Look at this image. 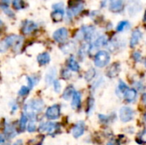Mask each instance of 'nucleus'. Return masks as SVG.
<instances>
[{
  "label": "nucleus",
  "instance_id": "nucleus-1",
  "mask_svg": "<svg viewBox=\"0 0 146 145\" xmlns=\"http://www.w3.org/2000/svg\"><path fill=\"white\" fill-rule=\"evenodd\" d=\"M44 108V103L43 100L36 98L31 99L24 106V114L27 117H34L39 114Z\"/></svg>",
  "mask_w": 146,
  "mask_h": 145
},
{
  "label": "nucleus",
  "instance_id": "nucleus-2",
  "mask_svg": "<svg viewBox=\"0 0 146 145\" xmlns=\"http://www.w3.org/2000/svg\"><path fill=\"white\" fill-rule=\"evenodd\" d=\"M23 43V38L15 34H11L3 38L0 44L1 52H4L9 47H14L15 50H20Z\"/></svg>",
  "mask_w": 146,
  "mask_h": 145
},
{
  "label": "nucleus",
  "instance_id": "nucleus-3",
  "mask_svg": "<svg viewBox=\"0 0 146 145\" xmlns=\"http://www.w3.org/2000/svg\"><path fill=\"white\" fill-rule=\"evenodd\" d=\"M69 6L68 8V19H72L73 16L78 15L84 9V2L83 0H72L69 2Z\"/></svg>",
  "mask_w": 146,
  "mask_h": 145
},
{
  "label": "nucleus",
  "instance_id": "nucleus-4",
  "mask_svg": "<svg viewBox=\"0 0 146 145\" xmlns=\"http://www.w3.org/2000/svg\"><path fill=\"white\" fill-rule=\"evenodd\" d=\"M110 61V56L106 50H99L94 58V63L98 68H104L109 64Z\"/></svg>",
  "mask_w": 146,
  "mask_h": 145
},
{
  "label": "nucleus",
  "instance_id": "nucleus-5",
  "mask_svg": "<svg viewBox=\"0 0 146 145\" xmlns=\"http://www.w3.org/2000/svg\"><path fill=\"white\" fill-rule=\"evenodd\" d=\"M60 126L58 123H54V122H44L40 124L38 130L40 132H45L48 135L53 136L56 132L59 131Z\"/></svg>",
  "mask_w": 146,
  "mask_h": 145
},
{
  "label": "nucleus",
  "instance_id": "nucleus-6",
  "mask_svg": "<svg viewBox=\"0 0 146 145\" xmlns=\"http://www.w3.org/2000/svg\"><path fill=\"white\" fill-rule=\"evenodd\" d=\"M60 115H61V108L58 104H55L49 107L45 111V117L50 121L58 119Z\"/></svg>",
  "mask_w": 146,
  "mask_h": 145
},
{
  "label": "nucleus",
  "instance_id": "nucleus-7",
  "mask_svg": "<svg viewBox=\"0 0 146 145\" xmlns=\"http://www.w3.org/2000/svg\"><path fill=\"white\" fill-rule=\"evenodd\" d=\"M38 28V25L30 20H26L22 22L21 25V32L24 35H29L33 33Z\"/></svg>",
  "mask_w": 146,
  "mask_h": 145
},
{
  "label": "nucleus",
  "instance_id": "nucleus-8",
  "mask_svg": "<svg viewBox=\"0 0 146 145\" xmlns=\"http://www.w3.org/2000/svg\"><path fill=\"white\" fill-rule=\"evenodd\" d=\"M68 36V31L65 27H61L56 30L53 33V39L57 43H64Z\"/></svg>",
  "mask_w": 146,
  "mask_h": 145
},
{
  "label": "nucleus",
  "instance_id": "nucleus-9",
  "mask_svg": "<svg viewBox=\"0 0 146 145\" xmlns=\"http://www.w3.org/2000/svg\"><path fill=\"white\" fill-rule=\"evenodd\" d=\"M134 112L130 107H122L120 110V118L123 122H129L133 119Z\"/></svg>",
  "mask_w": 146,
  "mask_h": 145
},
{
  "label": "nucleus",
  "instance_id": "nucleus-10",
  "mask_svg": "<svg viewBox=\"0 0 146 145\" xmlns=\"http://www.w3.org/2000/svg\"><path fill=\"white\" fill-rule=\"evenodd\" d=\"M95 31V27L92 26H83L80 30L81 38H83L86 42H89L92 39Z\"/></svg>",
  "mask_w": 146,
  "mask_h": 145
},
{
  "label": "nucleus",
  "instance_id": "nucleus-11",
  "mask_svg": "<svg viewBox=\"0 0 146 145\" xmlns=\"http://www.w3.org/2000/svg\"><path fill=\"white\" fill-rule=\"evenodd\" d=\"M107 43H108V39H107V37H106V36L103 35V36L98 37V38L95 40V42H93V43L90 45L89 53H90V54L93 53L94 51L98 50L99 48H101V47L106 45Z\"/></svg>",
  "mask_w": 146,
  "mask_h": 145
},
{
  "label": "nucleus",
  "instance_id": "nucleus-12",
  "mask_svg": "<svg viewBox=\"0 0 146 145\" xmlns=\"http://www.w3.org/2000/svg\"><path fill=\"white\" fill-rule=\"evenodd\" d=\"M124 0H110L109 9L113 13H121L124 10Z\"/></svg>",
  "mask_w": 146,
  "mask_h": 145
},
{
  "label": "nucleus",
  "instance_id": "nucleus-13",
  "mask_svg": "<svg viewBox=\"0 0 146 145\" xmlns=\"http://www.w3.org/2000/svg\"><path fill=\"white\" fill-rule=\"evenodd\" d=\"M141 10V3L139 0H129L128 2V13L134 15Z\"/></svg>",
  "mask_w": 146,
  "mask_h": 145
},
{
  "label": "nucleus",
  "instance_id": "nucleus-14",
  "mask_svg": "<svg viewBox=\"0 0 146 145\" xmlns=\"http://www.w3.org/2000/svg\"><path fill=\"white\" fill-rule=\"evenodd\" d=\"M3 135L7 138H15L16 135H17V132L15 130V128L10 125L9 123H6L4 124V126H3Z\"/></svg>",
  "mask_w": 146,
  "mask_h": 145
},
{
  "label": "nucleus",
  "instance_id": "nucleus-15",
  "mask_svg": "<svg viewBox=\"0 0 146 145\" xmlns=\"http://www.w3.org/2000/svg\"><path fill=\"white\" fill-rule=\"evenodd\" d=\"M85 129H86V126H85V123L82 122V121H80L78 122L72 129V133H73V136L75 138H79L80 137H81L84 132H85Z\"/></svg>",
  "mask_w": 146,
  "mask_h": 145
},
{
  "label": "nucleus",
  "instance_id": "nucleus-16",
  "mask_svg": "<svg viewBox=\"0 0 146 145\" xmlns=\"http://www.w3.org/2000/svg\"><path fill=\"white\" fill-rule=\"evenodd\" d=\"M141 38H142V32L139 29L133 30V32L132 33L131 39H130V46L132 48L135 47L139 44V42L141 39Z\"/></svg>",
  "mask_w": 146,
  "mask_h": 145
},
{
  "label": "nucleus",
  "instance_id": "nucleus-17",
  "mask_svg": "<svg viewBox=\"0 0 146 145\" xmlns=\"http://www.w3.org/2000/svg\"><path fill=\"white\" fill-rule=\"evenodd\" d=\"M51 19L54 22H60L62 21L64 16V10L63 9H56L51 13Z\"/></svg>",
  "mask_w": 146,
  "mask_h": 145
},
{
  "label": "nucleus",
  "instance_id": "nucleus-18",
  "mask_svg": "<svg viewBox=\"0 0 146 145\" xmlns=\"http://www.w3.org/2000/svg\"><path fill=\"white\" fill-rule=\"evenodd\" d=\"M56 70L54 68H51L49 69V71L46 73L45 75V83L46 85H50V84L54 83L56 81Z\"/></svg>",
  "mask_w": 146,
  "mask_h": 145
},
{
  "label": "nucleus",
  "instance_id": "nucleus-19",
  "mask_svg": "<svg viewBox=\"0 0 146 145\" xmlns=\"http://www.w3.org/2000/svg\"><path fill=\"white\" fill-rule=\"evenodd\" d=\"M124 98L127 103H133V101H135L138 92L135 89H128L124 94Z\"/></svg>",
  "mask_w": 146,
  "mask_h": 145
},
{
  "label": "nucleus",
  "instance_id": "nucleus-20",
  "mask_svg": "<svg viewBox=\"0 0 146 145\" xmlns=\"http://www.w3.org/2000/svg\"><path fill=\"white\" fill-rule=\"evenodd\" d=\"M81 105V94L79 91H75L74 95L73 96L71 106L74 109H78Z\"/></svg>",
  "mask_w": 146,
  "mask_h": 145
},
{
  "label": "nucleus",
  "instance_id": "nucleus-21",
  "mask_svg": "<svg viewBox=\"0 0 146 145\" xmlns=\"http://www.w3.org/2000/svg\"><path fill=\"white\" fill-rule=\"evenodd\" d=\"M120 72V65L118 63L112 64L107 71V75L110 78H115L118 75Z\"/></svg>",
  "mask_w": 146,
  "mask_h": 145
},
{
  "label": "nucleus",
  "instance_id": "nucleus-22",
  "mask_svg": "<svg viewBox=\"0 0 146 145\" xmlns=\"http://www.w3.org/2000/svg\"><path fill=\"white\" fill-rule=\"evenodd\" d=\"M37 61L40 65H46L47 63L50 62V56L49 55V53L47 52H43L41 54H39L37 57Z\"/></svg>",
  "mask_w": 146,
  "mask_h": 145
},
{
  "label": "nucleus",
  "instance_id": "nucleus-23",
  "mask_svg": "<svg viewBox=\"0 0 146 145\" xmlns=\"http://www.w3.org/2000/svg\"><path fill=\"white\" fill-rule=\"evenodd\" d=\"M68 67L71 71L74 72H79L80 71V65L76 62L74 56H70L68 60Z\"/></svg>",
  "mask_w": 146,
  "mask_h": 145
},
{
  "label": "nucleus",
  "instance_id": "nucleus-24",
  "mask_svg": "<svg viewBox=\"0 0 146 145\" xmlns=\"http://www.w3.org/2000/svg\"><path fill=\"white\" fill-rule=\"evenodd\" d=\"M75 93V90L73 85H68L62 93V98L65 100H68L71 97H73Z\"/></svg>",
  "mask_w": 146,
  "mask_h": 145
},
{
  "label": "nucleus",
  "instance_id": "nucleus-25",
  "mask_svg": "<svg viewBox=\"0 0 146 145\" xmlns=\"http://www.w3.org/2000/svg\"><path fill=\"white\" fill-rule=\"evenodd\" d=\"M27 121H28V117L23 113L20 119V129L21 132H23L27 127Z\"/></svg>",
  "mask_w": 146,
  "mask_h": 145
},
{
  "label": "nucleus",
  "instance_id": "nucleus-26",
  "mask_svg": "<svg viewBox=\"0 0 146 145\" xmlns=\"http://www.w3.org/2000/svg\"><path fill=\"white\" fill-rule=\"evenodd\" d=\"M75 48V44L73 42H68L65 44H63V46L62 47V50L64 53H70L71 51H73Z\"/></svg>",
  "mask_w": 146,
  "mask_h": 145
},
{
  "label": "nucleus",
  "instance_id": "nucleus-27",
  "mask_svg": "<svg viewBox=\"0 0 146 145\" xmlns=\"http://www.w3.org/2000/svg\"><path fill=\"white\" fill-rule=\"evenodd\" d=\"M129 26H130V24H129V22H128L127 21H121V22L118 23V25H117V26H116V31L119 32H123V31H125Z\"/></svg>",
  "mask_w": 146,
  "mask_h": 145
},
{
  "label": "nucleus",
  "instance_id": "nucleus-28",
  "mask_svg": "<svg viewBox=\"0 0 146 145\" xmlns=\"http://www.w3.org/2000/svg\"><path fill=\"white\" fill-rule=\"evenodd\" d=\"M12 6L15 10H20L25 7V3L23 0H13Z\"/></svg>",
  "mask_w": 146,
  "mask_h": 145
},
{
  "label": "nucleus",
  "instance_id": "nucleus-29",
  "mask_svg": "<svg viewBox=\"0 0 146 145\" xmlns=\"http://www.w3.org/2000/svg\"><path fill=\"white\" fill-rule=\"evenodd\" d=\"M44 136H37L36 138L31 139L28 143L27 145H41L42 144V142L44 141Z\"/></svg>",
  "mask_w": 146,
  "mask_h": 145
},
{
  "label": "nucleus",
  "instance_id": "nucleus-30",
  "mask_svg": "<svg viewBox=\"0 0 146 145\" xmlns=\"http://www.w3.org/2000/svg\"><path fill=\"white\" fill-rule=\"evenodd\" d=\"M136 142H137L138 144H146V130L142 131V132L139 134V136H138V138H137V139H136Z\"/></svg>",
  "mask_w": 146,
  "mask_h": 145
},
{
  "label": "nucleus",
  "instance_id": "nucleus-31",
  "mask_svg": "<svg viewBox=\"0 0 146 145\" xmlns=\"http://www.w3.org/2000/svg\"><path fill=\"white\" fill-rule=\"evenodd\" d=\"M96 75V71L94 68H90L85 74V78L87 81H91Z\"/></svg>",
  "mask_w": 146,
  "mask_h": 145
},
{
  "label": "nucleus",
  "instance_id": "nucleus-32",
  "mask_svg": "<svg viewBox=\"0 0 146 145\" xmlns=\"http://www.w3.org/2000/svg\"><path fill=\"white\" fill-rule=\"evenodd\" d=\"M1 9H2V10L3 11V13H4L5 15H7L9 17H10V18H13V17L15 16V14H14V12H13V11H11V10L9 9V6H6V5H2V4H1Z\"/></svg>",
  "mask_w": 146,
  "mask_h": 145
},
{
  "label": "nucleus",
  "instance_id": "nucleus-33",
  "mask_svg": "<svg viewBox=\"0 0 146 145\" xmlns=\"http://www.w3.org/2000/svg\"><path fill=\"white\" fill-rule=\"evenodd\" d=\"M27 131L29 132H35L36 131V129H37V124H36V121H34L33 120H32L29 123H28V125H27Z\"/></svg>",
  "mask_w": 146,
  "mask_h": 145
},
{
  "label": "nucleus",
  "instance_id": "nucleus-34",
  "mask_svg": "<svg viewBox=\"0 0 146 145\" xmlns=\"http://www.w3.org/2000/svg\"><path fill=\"white\" fill-rule=\"evenodd\" d=\"M29 91H30V88L28 86H21L19 92H18V94L21 97H25L29 93Z\"/></svg>",
  "mask_w": 146,
  "mask_h": 145
},
{
  "label": "nucleus",
  "instance_id": "nucleus-35",
  "mask_svg": "<svg viewBox=\"0 0 146 145\" xmlns=\"http://www.w3.org/2000/svg\"><path fill=\"white\" fill-rule=\"evenodd\" d=\"M118 90H119V91H121V93L124 94V93L128 90V87H127V85L123 81L120 80L119 85H118Z\"/></svg>",
  "mask_w": 146,
  "mask_h": 145
},
{
  "label": "nucleus",
  "instance_id": "nucleus-36",
  "mask_svg": "<svg viewBox=\"0 0 146 145\" xmlns=\"http://www.w3.org/2000/svg\"><path fill=\"white\" fill-rule=\"evenodd\" d=\"M53 85H54V90L56 92H60L61 89H62V85H61V83L58 81V80H56L54 83H53Z\"/></svg>",
  "mask_w": 146,
  "mask_h": 145
},
{
  "label": "nucleus",
  "instance_id": "nucleus-37",
  "mask_svg": "<svg viewBox=\"0 0 146 145\" xmlns=\"http://www.w3.org/2000/svg\"><path fill=\"white\" fill-rule=\"evenodd\" d=\"M133 57L136 62H139L141 60V53L139 51H135L133 54Z\"/></svg>",
  "mask_w": 146,
  "mask_h": 145
},
{
  "label": "nucleus",
  "instance_id": "nucleus-38",
  "mask_svg": "<svg viewBox=\"0 0 146 145\" xmlns=\"http://www.w3.org/2000/svg\"><path fill=\"white\" fill-rule=\"evenodd\" d=\"M62 76L63 79H68L70 78V72L68 71V69H64L62 73Z\"/></svg>",
  "mask_w": 146,
  "mask_h": 145
},
{
  "label": "nucleus",
  "instance_id": "nucleus-39",
  "mask_svg": "<svg viewBox=\"0 0 146 145\" xmlns=\"http://www.w3.org/2000/svg\"><path fill=\"white\" fill-rule=\"evenodd\" d=\"M9 3H10V0H1V4H2V5L9 6Z\"/></svg>",
  "mask_w": 146,
  "mask_h": 145
},
{
  "label": "nucleus",
  "instance_id": "nucleus-40",
  "mask_svg": "<svg viewBox=\"0 0 146 145\" xmlns=\"http://www.w3.org/2000/svg\"><path fill=\"white\" fill-rule=\"evenodd\" d=\"M142 102L144 103V104L146 106V93H144L142 95Z\"/></svg>",
  "mask_w": 146,
  "mask_h": 145
},
{
  "label": "nucleus",
  "instance_id": "nucleus-41",
  "mask_svg": "<svg viewBox=\"0 0 146 145\" xmlns=\"http://www.w3.org/2000/svg\"><path fill=\"white\" fill-rule=\"evenodd\" d=\"M12 145H22V141L21 140H17L16 142H15Z\"/></svg>",
  "mask_w": 146,
  "mask_h": 145
},
{
  "label": "nucleus",
  "instance_id": "nucleus-42",
  "mask_svg": "<svg viewBox=\"0 0 146 145\" xmlns=\"http://www.w3.org/2000/svg\"><path fill=\"white\" fill-rule=\"evenodd\" d=\"M136 86H137V88L138 89H141V88H143L144 86H143V85L140 83V82H138V84H136Z\"/></svg>",
  "mask_w": 146,
  "mask_h": 145
},
{
  "label": "nucleus",
  "instance_id": "nucleus-43",
  "mask_svg": "<svg viewBox=\"0 0 146 145\" xmlns=\"http://www.w3.org/2000/svg\"><path fill=\"white\" fill-rule=\"evenodd\" d=\"M107 145H117V144H116V142H115V140H111V141H110V142L108 143V144Z\"/></svg>",
  "mask_w": 146,
  "mask_h": 145
},
{
  "label": "nucleus",
  "instance_id": "nucleus-44",
  "mask_svg": "<svg viewBox=\"0 0 146 145\" xmlns=\"http://www.w3.org/2000/svg\"><path fill=\"white\" fill-rule=\"evenodd\" d=\"M143 21L145 22L146 24V10L145 12V15H144V18H143Z\"/></svg>",
  "mask_w": 146,
  "mask_h": 145
},
{
  "label": "nucleus",
  "instance_id": "nucleus-45",
  "mask_svg": "<svg viewBox=\"0 0 146 145\" xmlns=\"http://www.w3.org/2000/svg\"><path fill=\"white\" fill-rule=\"evenodd\" d=\"M144 120H145V121L146 123V113L145 114V115H144Z\"/></svg>",
  "mask_w": 146,
  "mask_h": 145
},
{
  "label": "nucleus",
  "instance_id": "nucleus-46",
  "mask_svg": "<svg viewBox=\"0 0 146 145\" xmlns=\"http://www.w3.org/2000/svg\"><path fill=\"white\" fill-rule=\"evenodd\" d=\"M145 66H146V62H145Z\"/></svg>",
  "mask_w": 146,
  "mask_h": 145
}]
</instances>
